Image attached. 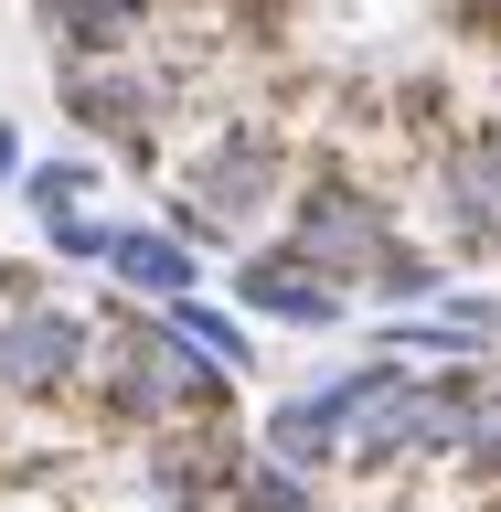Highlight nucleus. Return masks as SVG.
Returning a JSON list of instances; mask_svg holds the SVG:
<instances>
[{
    "label": "nucleus",
    "instance_id": "20e7f679",
    "mask_svg": "<svg viewBox=\"0 0 501 512\" xmlns=\"http://www.w3.org/2000/svg\"><path fill=\"white\" fill-rule=\"evenodd\" d=\"M235 299H246L256 320H288V331H331V320L352 310V299H342V278H331V267H310L299 246H278V256L256 246L246 267H235Z\"/></svg>",
    "mask_w": 501,
    "mask_h": 512
},
{
    "label": "nucleus",
    "instance_id": "0eeeda50",
    "mask_svg": "<svg viewBox=\"0 0 501 512\" xmlns=\"http://www.w3.org/2000/svg\"><path fill=\"white\" fill-rule=\"evenodd\" d=\"M43 32H54L64 54H128L139 22H150V0H32Z\"/></svg>",
    "mask_w": 501,
    "mask_h": 512
},
{
    "label": "nucleus",
    "instance_id": "6e6552de",
    "mask_svg": "<svg viewBox=\"0 0 501 512\" xmlns=\"http://www.w3.org/2000/svg\"><path fill=\"white\" fill-rule=\"evenodd\" d=\"M86 192H96V160H43V171H22L32 224H43V214H86Z\"/></svg>",
    "mask_w": 501,
    "mask_h": 512
},
{
    "label": "nucleus",
    "instance_id": "39448f33",
    "mask_svg": "<svg viewBox=\"0 0 501 512\" xmlns=\"http://www.w3.org/2000/svg\"><path fill=\"white\" fill-rule=\"evenodd\" d=\"M64 107H75L86 139H118L128 160H150V107H160V86H139V75H118V64L96 54V75H86V64H64Z\"/></svg>",
    "mask_w": 501,
    "mask_h": 512
},
{
    "label": "nucleus",
    "instance_id": "ddd939ff",
    "mask_svg": "<svg viewBox=\"0 0 501 512\" xmlns=\"http://www.w3.org/2000/svg\"><path fill=\"white\" fill-rule=\"evenodd\" d=\"M182 512H192V502H182Z\"/></svg>",
    "mask_w": 501,
    "mask_h": 512
},
{
    "label": "nucleus",
    "instance_id": "7ed1b4c3",
    "mask_svg": "<svg viewBox=\"0 0 501 512\" xmlns=\"http://www.w3.org/2000/svg\"><path fill=\"white\" fill-rule=\"evenodd\" d=\"M288 246L310 256V267H331V278H374V256L395 246V235H384V214L352 182H310V192H299V235H288Z\"/></svg>",
    "mask_w": 501,
    "mask_h": 512
},
{
    "label": "nucleus",
    "instance_id": "1a4fd4ad",
    "mask_svg": "<svg viewBox=\"0 0 501 512\" xmlns=\"http://www.w3.org/2000/svg\"><path fill=\"white\" fill-rule=\"evenodd\" d=\"M160 310H171V331H182V342H203V352H214L224 374H246V331H235L224 310H203V299H160Z\"/></svg>",
    "mask_w": 501,
    "mask_h": 512
},
{
    "label": "nucleus",
    "instance_id": "423d86ee",
    "mask_svg": "<svg viewBox=\"0 0 501 512\" xmlns=\"http://www.w3.org/2000/svg\"><path fill=\"white\" fill-rule=\"evenodd\" d=\"M107 278L139 288L160 310V299H192V288H203V256H192L171 224H107Z\"/></svg>",
    "mask_w": 501,
    "mask_h": 512
},
{
    "label": "nucleus",
    "instance_id": "f8f14e48",
    "mask_svg": "<svg viewBox=\"0 0 501 512\" xmlns=\"http://www.w3.org/2000/svg\"><path fill=\"white\" fill-rule=\"evenodd\" d=\"M32 288H43L32 267H0V310H11V299H32Z\"/></svg>",
    "mask_w": 501,
    "mask_h": 512
},
{
    "label": "nucleus",
    "instance_id": "9b49d317",
    "mask_svg": "<svg viewBox=\"0 0 501 512\" xmlns=\"http://www.w3.org/2000/svg\"><path fill=\"white\" fill-rule=\"evenodd\" d=\"M11 182H22V128L0 118V192H11Z\"/></svg>",
    "mask_w": 501,
    "mask_h": 512
},
{
    "label": "nucleus",
    "instance_id": "f257e3e1",
    "mask_svg": "<svg viewBox=\"0 0 501 512\" xmlns=\"http://www.w3.org/2000/svg\"><path fill=\"white\" fill-rule=\"evenodd\" d=\"M96 363H107V406L139 416V427H182V416H214V406H224V363H214L203 342H182L171 310L107 320Z\"/></svg>",
    "mask_w": 501,
    "mask_h": 512
},
{
    "label": "nucleus",
    "instance_id": "9d476101",
    "mask_svg": "<svg viewBox=\"0 0 501 512\" xmlns=\"http://www.w3.org/2000/svg\"><path fill=\"white\" fill-rule=\"evenodd\" d=\"M43 246L75 256V267H107V224L96 214H43Z\"/></svg>",
    "mask_w": 501,
    "mask_h": 512
},
{
    "label": "nucleus",
    "instance_id": "f03ea898",
    "mask_svg": "<svg viewBox=\"0 0 501 512\" xmlns=\"http://www.w3.org/2000/svg\"><path fill=\"white\" fill-rule=\"evenodd\" d=\"M86 352H96V331L75 310H54V299H11L0 310V384L11 395H64L86 374Z\"/></svg>",
    "mask_w": 501,
    "mask_h": 512
}]
</instances>
